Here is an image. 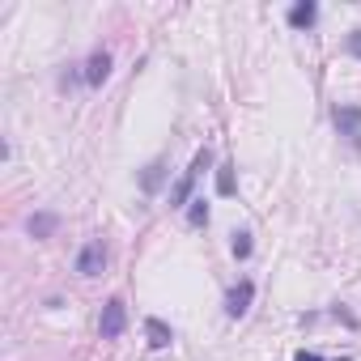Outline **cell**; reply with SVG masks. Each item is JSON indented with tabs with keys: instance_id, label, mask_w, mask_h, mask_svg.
Wrapping results in <instances>:
<instances>
[{
	"instance_id": "obj_1",
	"label": "cell",
	"mask_w": 361,
	"mask_h": 361,
	"mask_svg": "<svg viewBox=\"0 0 361 361\" xmlns=\"http://www.w3.org/2000/svg\"><path fill=\"white\" fill-rule=\"evenodd\" d=\"M209 161H213V149L204 145V149H196V157H192V166L183 170V178L170 188V209H188L192 204V188H196V178H200V170H209Z\"/></svg>"
},
{
	"instance_id": "obj_2",
	"label": "cell",
	"mask_w": 361,
	"mask_h": 361,
	"mask_svg": "<svg viewBox=\"0 0 361 361\" xmlns=\"http://www.w3.org/2000/svg\"><path fill=\"white\" fill-rule=\"evenodd\" d=\"M123 327H128V306H123V298H111V302L102 306L98 331H102V340H119V336H123Z\"/></svg>"
},
{
	"instance_id": "obj_3",
	"label": "cell",
	"mask_w": 361,
	"mask_h": 361,
	"mask_svg": "<svg viewBox=\"0 0 361 361\" xmlns=\"http://www.w3.org/2000/svg\"><path fill=\"white\" fill-rule=\"evenodd\" d=\"M102 268H106V247H102V238H90L81 247V255H77V272L81 276H98Z\"/></svg>"
},
{
	"instance_id": "obj_4",
	"label": "cell",
	"mask_w": 361,
	"mask_h": 361,
	"mask_svg": "<svg viewBox=\"0 0 361 361\" xmlns=\"http://www.w3.org/2000/svg\"><path fill=\"white\" fill-rule=\"evenodd\" d=\"M251 298H255V281L243 276V281L226 293V314H230V319H243V314L251 310Z\"/></svg>"
},
{
	"instance_id": "obj_5",
	"label": "cell",
	"mask_w": 361,
	"mask_h": 361,
	"mask_svg": "<svg viewBox=\"0 0 361 361\" xmlns=\"http://www.w3.org/2000/svg\"><path fill=\"white\" fill-rule=\"evenodd\" d=\"M336 128L348 145H361V106H336Z\"/></svg>"
},
{
	"instance_id": "obj_6",
	"label": "cell",
	"mask_w": 361,
	"mask_h": 361,
	"mask_svg": "<svg viewBox=\"0 0 361 361\" xmlns=\"http://www.w3.org/2000/svg\"><path fill=\"white\" fill-rule=\"evenodd\" d=\"M81 77H85V85L98 90V85L111 77V51H94V56L85 60V73H81Z\"/></svg>"
},
{
	"instance_id": "obj_7",
	"label": "cell",
	"mask_w": 361,
	"mask_h": 361,
	"mask_svg": "<svg viewBox=\"0 0 361 361\" xmlns=\"http://www.w3.org/2000/svg\"><path fill=\"white\" fill-rule=\"evenodd\" d=\"M319 22V5H314V0H298V5L289 9V26L293 30H310Z\"/></svg>"
},
{
	"instance_id": "obj_8",
	"label": "cell",
	"mask_w": 361,
	"mask_h": 361,
	"mask_svg": "<svg viewBox=\"0 0 361 361\" xmlns=\"http://www.w3.org/2000/svg\"><path fill=\"white\" fill-rule=\"evenodd\" d=\"M56 226H60V217H56V213H35V217L26 221V230H30L35 238H51V234H56Z\"/></svg>"
},
{
	"instance_id": "obj_9",
	"label": "cell",
	"mask_w": 361,
	"mask_h": 361,
	"mask_svg": "<svg viewBox=\"0 0 361 361\" xmlns=\"http://www.w3.org/2000/svg\"><path fill=\"white\" fill-rule=\"evenodd\" d=\"M145 331H149V344H153V348H166V344L174 340V331H170L161 319H145Z\"/></svg>"
},
{
	"instance_id": "obj_10",
	"label": "cell",
	"mask_w": 361,
	"mask_h": 361,
	"mask_svg": "<svg viewBox=\"0 0 361 361\" xmlns=\"http://www.w3.org/2000/svg\"><path fill=\"white\" fill-rule=\"evenodd\" d=\"M161 174H166V166H161V161H153V166L140 174V188H145V192H157V188H161Z\"/></svg>"
},
{
	"instance_id": "obj_11",
	"label": "cell",
	"mask_w": 361,
	"mask_h": 361,
	"mask_svg": "<svg viewBox=\"0 0 361 361\" xmlns=\"http://www.w3.org/2000/svg\"><path fill=\"white\" fill-rule=\"evenodd\" d=\"M217 196H234V161H226L217 170Z\"/></svg>"
},
{
	"instance_id": "obj_12",
	"label": "cell",
	"mask_w": 361,
	"mask_h": 361,
	"mask_svg": "<svg viewBox=\"0 0 361 361\" xmlns=\"http://www.w3.org/2000/svg\"><path fill=\"white\" fill-rule=\"evenodd\" d=\"M188 226H196V230L209 226V204H204V200H192V204H188Z\"/></svg>"
},
{
	"instance_id": "obj_13",
	"label": "cell",
	"mask_w": 361,
	"mask_h": 361,
	"mask_svg": "<svg viewBox=\"0 0 361 361\" xmlns=\"http://www.w3.org/2000/svg\"><path fill=\"white\" fill-rule=\"evenodd\" d=\"M230 247H234V259H251V251H255V247H251V234H247V230H238Z\"/></svg>"
},
{
	"instance_id": "obj_14",
	"label": "cell",
	"mask_w": 361,
	"mask_h": 361,
	"mask_svg": "<svg viewBox=\"0 0 361 361\" xmlns=\"http://www.w3.org/2000/svg\"><path fill=\"white\" fill-rule=\"evenodd\" d=\"M348 51L361 60V30H353V35H348Z\"/></svg>"
},
{
	"instance_id": "obj_15",
	"label": "cell",
	"mask_w": 361,
	"mask_h": 361,
	"mask_svg": "<svg viewBox=\"0 0 361 361\" xmlns=\"http://www.w3.org/2000/svg\"><path fill=\"white\" fill-rule=\"evenodd\" d=\"M293 361H327V357H319V353H310V348H302V353H298Z\"/></svg>"
},
{
	"instance_id": "obj_16",
	"label": "cell",
	"mask_w": 361,
	"mask_h": 361,
	"mask_svg": "<svg viewBox=\"0 0 361 361\" xmlns=\"http://www.w3.org/2000/svg\"><path fill=\"white\" fill-rule=\"evenodd\" d=\"M340 361H353V357H340Z\"/></svg>"
}]
</instances>
